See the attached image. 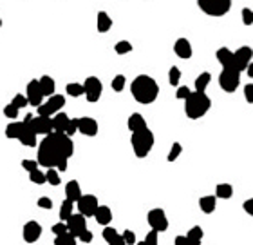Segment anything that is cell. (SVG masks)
<instances>
[{
	"label": "cell",
	"instance_id": "6da1fadb",
	"mask_svg": "<svg viewBox=\"0 0 253 245\" xmlns=\"http://www.w3.org/2000/svg\"><path fill=\"white\" fill-rule=\"evenodd\" d=\"M74 155V144L72 138H69L65 133H51L44 136L38 144V165L46 169H56V171H65L69 158Z\"/></svg>",
	"mask_w": 253,
	"mask_h": 245
},
{
	"label": "cell",
	"instance_id": "7a4b0ae2",
	"mask_svg": "<svg viewBox=\"0 0 253 245\" xmlns=\"http://www.w3.org/2000/svg\"><path fill=\"white\" fill-rule=\"evenodd\" d=\"M130 93H132V96H134V100L138 104L148 106V104H154L156 98H158L159 85L152 77H148V75H138L132 80V84H130Z\"/></svg>",
	"mask_w": 253,
	"mask_h": 245
},
{
	"label": "cell",
	"instance_id": "3957f363",
	"mask_svg": "<svg viewBox=\"0 0 253 245\" xmlns=\"http://www.w3.org/2000/svg\"><path fill=\"white\" fill-rule=\"evenodd\" d=\"M212 108V100L206 93H195L192 91V95L184 100V113L190 120H199L203 118Z\"/></svg>",
	"mask_w": 253,
	"mask_h": 245
},
{
	"label": "cell",
	"instance_id": "277c9868",
	"mask_svg": "<svg viewBox=\"0 0 253 245\" xmlns=\"http://www.w3.org/2000/svg\"><path fill=\"white\" fill-rule=\"evenodd\" d=\"M154 142H156V136L150 129H143V131L132 133L130 136V144H132V149H134V155L138 158H145L148 156V153L152 151Z\"/></svg>",
	"mask_w": 253,
	"mask_h": 245
},
{
	"label": "cell",
	"instance_id": "5b68a950",
	"mask_svg": "<svg viewBox=\"0 0 253 245\" xmlns=\"http://www.w3.org/2000/svg\"><path fill=\"white\" fill-rule=\"evenodd\" d=\"M197 6L208 17H224L231 7V0H197Z\"/></svg>",
	"mask_w": 253,
	"mask_h": 245
},
{
	"label": "cell",
	"instance_id": "8992f818",
	"mask_svg": "<svg viewBox=\"0 0 253 245\" xmlns=\"http://www.w3.org/2000/svg\"><path fill=\"white\" fill-rule=\"evenodd\" d=\"M241 84V73L230 67V69H223L219 75V85L224 93H235L237 87Z\"/></svg>",
	"mask_w": 253,
	"mask_h": 245
},
{
	"label": "cell",
	"instance_id": "52a82bcc",
	"mask_svg": "<svg viewBox=\"0 0 253 245\" xmlns=\"http://www.w3.org/2000/svg\"><path fill=\"white\" fill-rule=\"evenodd\" d=\"M65 106V96L64 95H53L49 96V100L46 104H42L40 108H36V113L38 116H47V118H53L54 114L60 113Z\"/></svg>",
	"mask_w": 253,
	"mask_h": 245
},
{
	"label": "cell",
	"instance_id": "ba28073f",
	"mask_svg": "<svg viewBox=\"0 0 253 245\" xmlns=\"http://www.w3.org/2000/svg\"><path fill=\"white\" fill-rule=\"evenodd\" d=\"M101 93H103V84H101L100 78L98 77L85 78V82H83V95H85L87 102L96 104V102L100 100Z\"/></svg>",
	"mask_w": 253,
	"mask_h": 245
},
{
	"label": "cell",
	"instance_id": "9c48e42d",
	"mask_svg": "<svg viewBox=\"0 0 253 245\" xmlns=\"http://www.w3.org/2000/svg\"><path fill=\"white\" fill-rule=\"evenodd\" d=\"M147 221L148 225L152 227V231H156V233H165L166 229H168V218H166V213L161 207L148 211Z\"/></svg>",
	"mask_w": 253,
	"mask_h": 245
},
{
	"label": "cell",
	"instance_id": "30bf717a",
	"mask_svg": "<svg viewBox=\"0 0 253 245\" xmlns=\"http://www.w3.org/2000/svg\"><path fill=\"white\" fill-rule=\"evenodd\" d=\"M76 205H78V215L89 218V216L96 215V211L100 207V202H98V198L94 194H83L76 202Z\"/></svg>",
	"mask_w": 253,
	"mask_h": 245
},
{
	"label": "cell",
	"instance_id": "8fae6325",
	"mask_svg": "<svg viewBox=\"0 0 253 245\" xmlns=\"http://www.w3.org/2000/svg\"><path fill=\"white\" fill-rule=\"evenodd\" d=\"M252 58H253V49L250 46L239 48L233 53V69H237L239 73L248 69V66L252 64Z\"/></svg>",
	"mask_w": 253,
	"mask_h": 245
},
{
	"label": "cell",
	"instance_id": "7c38bea8",
	"mask_svg": "<svg viewBox=\"0 0 253 245\" xmlns=\"http://www.w3.org/2000/svg\"><path fill=\"white\" fill-rule=\"evenodd\" d=\"M25 126H29L36 136L38 135L47 136V135L53 133V120L47 118V116H33V120H31L29 124H25Z\"/></svg>",
	"mask_w": 253,
	"mask_h": 245
},
{
	"label": "cell",
	"instance_id": "4fadbf2b",
	"mask_svg": "<svg viewBox=\"0 0 253 245\" xmlns=\"http://www.w3.org/2000/svg\"><path fill=\"white\" fill-rule=\"evenodd\" d=\"M65 225H67V233L78 238L83 231H87V218L82 215H72L69 220L65 221Z\"/></svg>",
	"mask_w": 253,
	"mask_h": 245
},
{
	"label": "cell",
	"instance_id": "5bb4252c",
	"mask_svg": "<svg viewBox=\"0 0 253 245\" xmlns=\"http://www.w3.org/2000/svg\"><path fill=\"white\" fill-rule=\"evenodd\" d=\"M25 98H27V104L33 106V108H40L42 106V89H40V84H38V80H31L29 84H27V91H25Z\"/></svg>",
	"mask_w": 253,
	"mask_h": 245
},
{
	"label": "cell",
	"instance_id": "9a60e30c",
	"mask_svg": "<svg viewBox=\"0 0 253 245\" xmlns=\"http://www.w3.org/2000/svg\"><path fill=\"white\" fill-rule=\"evenodd\" d=\"M40 236H42V225L35 220L27 221L24 225V229H22V238H24V242H27V244L38 242Z\"/></svg>",
	"mask_w": 253,
	"mask_h": 245
},
{
	"label": "cell",
	"instance_id": "2e32d148",
	"mask_svg": "<svg viewBox=\"0 0 253 245\" xmlns=\"http://www.w3.org/2000/svg\"><path fill=\"white\" fill-rule=\"evenodd\" d=\"M98 131H100V126L94 118H91V116L78 118V133H82L83 136H96Z\"/></svg>",
	"mask_w": 253,
	"mask_h": 245
},
{
	"label": "cell",
	"instance_id": "e0dca14e",
	"mask_svg": "<svg viewBox=\"0 0 253 245\" xmlns=\"http://www.w3.org/2000/svg\"><path fill=\"white\" fill-rule=\"evenodd\" d=\"M174 53L183 60L192 58L194 49H192V44L188 42V38H177V42L174 44Z\"/></svg>",
	"mask_w": 253,
	"mask_h": 245
},
{
	"label": "cell",
	"instance_id": "ac0fdd59",
	"mask_svg": "<svg viewBox=\"0 0 253 245\" xmlns=\"http://www.w3.org/2000/svg\"><path fill=\"white\" fill-rule=\"evenodd\" d=\"M82 196H83V192H82V187H80V182H78V180H69L67 186H65V200L74 203Z\"/></svg>",
	"mask_w": 253,
	"mask_h": 245
},
{
	"label": "cell",
	"instance_id": "d6986e66",
	"mask_svg": "<svg viewBox=\"0 0 253 245\" xmlns=\"http://www.w3.org/2000/svg\"><path fill=\"white\" fill-rule=\"evenodd\" d=\"M24 124V122H22ZM18 140H20V144L25 145V147H36L38 145V142H36V135L33 133V129H31L29 126L22 127V131H20V136H18Z\"/></svg>",
	"mask_w": 253,
	"mask_h": 245
},
{
	"label": "cell",
	"instance_id": "ffe728a7",
	"mask_svg": "<svg viewBox=\"0 0 253 245\" xmlns=\"http://www.w3.org/2000/svg\"><path fill=\"white\" fill-rule=\"evenodd\" d=\"M127 127H129L130 133L143 131V129H147V120L143 118L139 113H132L127 120Z\"/></svg>",
	"mask_w": 253,
	"mask_h": 245
},
{
	"label": "cell",
	"instance_id": "44dd1931",
	"mask_svg": "<svg viewBox=\"0 0 253 245\" xmlns=\"http://www.w3.org/2000/svg\"><path fill=\"white\" fill-rule=\"evenodd\" d=\"M215 56H217L219 64H221L224 69L233 67V51H231L230 48H219L217 53H215Z\"/></svg>",
	"mask_w": 253,
	"mask_h": 245
},
{
	"label": "cell",
	"instance_id": "7402d4cb",
	"mask_svg": "<svg viewBox=\"0 0 253 245\" xmlns=\"http://www.w3.org/2000/svg\"><path fill=\"white\" fill-rule=\"evenodd\" d=\"M38 84H40L42 95H44V96H53L54 95V89H56V82H54L53 77L44 75L42 78H38Z\"/></svg>",
	"mask_w": 253,
	"mask_h": 245
},
{
	"label": "cell",
	"instance_id": "603a6c76",
	"mask_svg": "<svg viewBox=\"0 0 253 245\" xmlns=\"http://www.w3.org/2000/svg\"><path fill=\"white\" fill-rule=\"evenodd\" d=\"M96 221L100 223V225H103V227H109V223L112 221V211L109 205H100L98 207V211H96L94 215Z\"/></svg>",
	"mask_w": 253,
	"mask_h": 245
},
{
	"label": "cell",
	"instance_id": "cb8c5ba5",
	"mask_svg": "<svg viewBox=\"0 0 253 245\" xmlns=\"http://www.w3.org/2000/svg\"><path fill=\"white\" fill-rule=\"evenodd\" d=\"M51 120H53V133H65L71 118L65 113H56Z\"/></svg>",
	"mask_w": 253,
	"mask_h": 245
},
{
	"label": "cell",
	"instance_id": "d4e9b609",
	"mask_svg": "<svg viewBox=\"0 0 253 245\" xmlns=\"http://www.w3.org/2000/svg\"><path fill=\"white\" fill-rule=\"evenodd\" d=\"M96 27H98V33H107V31H111V27H112L111 15L105 13V11L98 13V18H96Z\"/></svg>",
	"mask_w": 253,
	"mask_h": 245
},
{
	"label": "cell",
	"instance_id": "484cf974",
	"mask_svg": "<svg viewBox=\"0 0 253 245\" xmlns=\"http://www.w3.org/2000/svg\"><path fill=\"white\" fill-rule=\"evenodd\" d=\"M199 207L203 213H206V215L213 213L215 207H217V198H215V194H208V196L199 198Z\"/></svg>",
	"mask_w": 253,
	"mask_h": 245
},
{
	"label": "cell",
	"instance_id": "4316f807",
	"mask_svg": "<svg viewBox=\"0 0 253 245\" xmlns=\"http://www.w3.org/2000/svg\"><path fill=\"white\" fill-rule=\"evenodd\" d=\"M212 82V75L208 71H205V73H201L199 77L195 78V82H194V85H195V93H206V87H208V84Z\"/></svg>",
	"mask_w": 253,
	"mask_h": 245
},
{
	"label": "cell",
	"instance_id": "83f0119b",
	"mask_svg": "<svg viewBox=\"0 0 253 245\" xmlns=\"http://www.w3.org/2000/svg\"><path fill=\"white\" fill-rule=\"evenodd\" d=\"M74 215V203L69 202V200H64V203H62V207H60V220L67 221L71 216Z\"/></svg>",
	"mask_w": 253,
	"mask_h": 245
},
{
	"label": "cell",
	"instance_id": "f1b7e54d",
	"mask_svg": "<svg viewBox=\"0 0 253 245\" xmlns=\"http://www.w3.org/2000/svg\"><path fill=\"white\" fill-rule=\"evenodd\" d=\"M233 196V187L230 184H219L215 187V198H221V200H228V198Z\"/></svg>",
	"mask_w": 253,
	"mask_h": 245
},
{
	"label": "cell",
	"instance_id": "f546056e",
	"mask_svg": "<svg viewBox=\"0 0 253 245\" xmlns=\"http://www.w3.org/2000/svg\"><path fill=\"white\" fill-rule=\"evenodd\" d=\"M22 127H24V124L22 122H11V124H7L6 126V136L9 138V140H13V138H18L20 136V131H22Z\"/></svg>",
	"mask_w": 253,
	"mask_h": 245
},
{
	"label": "cell",
	"instance_id": "4dcf8cb0",
	"mask_svg": "<svg viewBox=\"0 0 253 245\" xmlns=\"http://www.w3.org/2000/svg\"><path fill=\"white\" fill-rule=\"evenodd\" d=\"M203 236H205V233H203V229L199 227V225H194V227L190 229L188 233H186V238L192 242V244L195 245H201V240H203Z\"/></svg>",
	"mask_w": 253,
	"mask_h": 245
},
{
	"label": "cell",
	"instance_id": "1f68e13d",
	"mask_svg": "<svg viewBox=\"0 0 253 245\" xmlns=\"http://www.w3.org/2000/svg\"><path fill=\"white\" fill-rule=\"evenodd\" d=\"M46 182H47L49 186H60V184H62L60 173L56 169H47V171H46Z\"/></svg>",
	"mask_w": 253,
	"mask_h": 245
},
{
	"label": "cell",
	"instance_id": "d6a6232c",
	"mask_svg": "<svg viewBox=\"0 0 253 245\" xmlns=\"http://www.w3.org/2000/svg\"><path fill=\"white\" fill-rule=\"evenodd\" d=\"M125 84H127V78H125V75H116V77L112 78V91H116V93H121V91L125 89Z\"/></svg>",
	"mask_w": 253,
	"mask_h": 245
},
{
	"label": "cell",
	"instance_id": "836d02e7",
	"mask_svg": "<svg viewBox=\"0 0 253 245\" xmlns=\"http://www.w3.org/2000/svg\"><path fill=\"white\" fill-rule=\"evenodd\" d=\"M183 153V145L179 144V142H174L170 147V151H168V156H166V160L168 162H176L179 156H181Z\"/></svg>",
	"mask_w": 253,
	"mask_h": 245
},
{
	"label": "cell",
	"instance_id": "e575fe53",
	"mask_svg": "<svg viewBox=\"0 0 253 245\" xmlns=\"http://www.w3.org/2000/svg\"><path fill=\"white\" fill-rule=\"evenodd\" d=\"M65 91H67V95H71V96H82L83 95V84L69 82L67 87H65Z\"/></svg>",
	"mask_w": 253,
	"mask_h": 245
},
{
	"label": "cell",
	"instance_id": "d590c367",
	"mask_svg": "<svg viewBox=\"0 0 253 245\" xmlns=\"http://www.w3.org/2000/svg\"><path fill=\"white\" fill-rule=\"evenodd\" d=\"M179 80H181V69L177 66H172L170 71H168V82H170V85H176L177 87Z\"/></svg>",
	"mask_w": 253,
	"mask_h": 245
},
{
	"label": "cell",
	"instance_id": "8d00e7d4",
	"mask_svg": "<svg viewBox=\"0 0 253 245\" xmlns=\"http://www.w3.org/2000/svg\"><path fill=\"white\" fill-rule=\"evenodd\" d=\"M54 245H78V244H76V238L67 233V234H62V236H56V238H54Z\"/></svg>",
	"mask_w": 253,
	"mask_h": 245
},
{
	"label": "cell",
	"instance_id": "74e56055",
	"mask_svg": "<svg viewBox=\"0 0 253 245\" xmlns=\"http://www.w3.org/2000/svg\"><path fill=\"white\" fill-rule=\"evenodd\" d=\"M114 51L118 54H129L132 51V44L129 40H119L116 46H114Z\"/></svg>",
	"mask_w": 253,
	"mask_h": 245
},
{
	"label": "cell",
	"instance_id": "f35d334b",
	"mask_svg": "<svg viewBox=\"0 0 253 245\" xmlns=\"http://www.w3.org/2000/svg\"><path fill=\"white\" fill-rule=\"evenodd\" d=\"M101 236H103V240H105L107 244H111L112 240H116V238H118L119 233H118V231H116V229H114V227H111V225H109V227L103 229V233H101Z\"/></svg>",
	"mask_w": 253,
	"mask_h": 245
},
{
	"label": "cell",
	"instance_id": "ab89813d",
	"mask_svg": "<svg viewBox=\"0 0 253 245\" xmlns=\"http://www.w3.org/2000/svg\"><path fill=\"white\" fill-rule=\"evenodd\" d=\"M9 104H13V106H15V108L20 111V109L27 108V98H25V95H20V93H18V95L13 96V100L9 102Z\"/></svg>",
	"mask_w": 253,
	"mask_h": 245
},
{
	"label": "cell",
	"instance_id": "60d3db41",
	"mask_svg": "<svg viewBox=\"0 0 253 245\" xmlns=\"http://www.w3.org/2000/svg\"><path fill=\"white\" fill-rule=\"evenodd\" d=\"M29 180L33 182V184H38V186H42V184H46V173H42L40 169H36V171L29 173Z\"/></svg>",
	"mask_w": 253,
	"mask_h": 245
},
{
	"label": "cell",
	"instance_id": "b9f144b4",
	"mask_svg": "<svg viewBox=\"0 0 253 245\" xmlns=\"http://www.w3.org/2000/svg\"><path fill=\"white\" fill-rule=\"evenodd\" d=\"M192 95V91H190V87H186V85H179L176 91V98L177 100H186L188 96Z\"/></svg>",
	"mask_w": 253,
	"mask_h": 245
},
{
	"label": "cell",
	"instance_id": "7bdbcfd3",
	"mask_svg": "<svg viewBox=\"0 0 253 245\" xmlns=\"http://www.w3.org/2000/svg\"><path fill=\"white\" fill-rule=\"evenodd\" d=\"M78 133V118H71L69 120V126L65 129V135L69 138H72V135H76Z\"/></svg>",
	"mask_w": 253,
	"mask_h": 245
},
{
	"label": "cell",
	"instance_id": "ee69618b",
	"mask_svg": "<svg viewBox=\"0 0 253 245\" xmlns=\"http://www.w3.org/2000/svg\"><path fill=\"white\" fill-rule=\"evenodd\" d=\"M121 238H123V242L127 245H136L138 244V240H136V234L134 231H130V229H127L123 234H121Z\"/></svg>",
	"mask_w": 253,
	"mask_h": 245
},
{
	"label": "cell",
	"instance_id": "f6af8a7d",
	"mask_svg": "<svg viewBox=\"0 0 253 245\" xmlns=\"http://www.w3.org/2000/svg\"><path fill=\"white\" fill-rule=\"evenodd\" d=\"M4 114H6L9 120H13V122H15V120H17V116H18V109L15 108L13 104H7L6 108H4Z\"/></svg>",
	"mask_w": 253,
	"mask_h": 245
},
{
	"label": "cell",
	"instance_id": "bcb514c9",
	"mask_svg": "<svg viewBox=\"0 0 253 245\" xmlns=\"http://www.w3.org/2000/svg\"><path fill=\"white\" fill-rule=\"evenodd\" d=\"M54 236H62V234H67V225H65L64 221H58V223H54L53 227H51Z\"/></svg>",
	"mask_w": 253,
	"mask_h": 245
},
{
	"label": "cell",
	"instance_id": "7dc6e473",
	"mask_svg": "<svg viewBox=\"0 0 253 245\" xmlns=\"http://www.w3.org/2000/svg\"><path fill=\"white\" fill-rule=\"evenodd\" d=\"M36 205L40 207V209H53V200L49 196H42V198H38V202H36Z\"/></svg>",
	"mask_w": 253,
	"mask_h": 245
},
{
	"label": "cell",
	"instance_id": "c3c4849f",
	"mask_svg": "<svg viewBox=\"0 0 253 245\" xmlns=\"http://www.w3.org/2000/svg\"><path fill=\"white\" fill-rule=\"evenodd\" d=\"M158 234L159 233H156V231H150V233L145 236V245H159V240H158Z\"/></svg>",
	"mask_w": 253,
	"mask_h": 245
},
{
	"label": "cell",
	"instance_id": "681fc988",
	"mask_svg": "<svg viewBox=\"0 0 253 245\" xmlns=\"http://www.w3.org/2000/svg\"><path fill=\"white\" fill-rule=\"evenodd\" d=\"M242 22L246 26H252L253 24V11L250 7H244L242 9Z\"/></svg>",
	"mask_w": 253,
	"mask_h": 245
},
{
	"label": "cell",
	"instance_id": "f907efd6",
	"mask_svg": "<svg viewBox=\"0 0 253 245\" xmlns=\"http://www.w3.org/2000/svg\"><path fill=\"white\" fill-rule=\"evenodd\" d=\"M22 167L27 171V173H33L38 169V162L36 160H22Z\"/></svg>",
	"mask_w": 253,
	"mask_h": 245
},
{
	"label": "cell",
	"instance_id": "816d5d0a",
	"mask_svg": "<svg viewBox=\"0 0 253 245\" xmlns=\"http://www.w3.org/2000/svg\"><path fill=\"white\" fill-rule=\"evenodd\" d=\"M244 98H246L248 104H253V84L244 85Z\"/></svg>",
	"mask_w": 253,
	"mask_h": 245
},
{
	"label": "cell",
	"instance_id": "f5cc1de1",
	"mask_svg": "<svg viewBox=\"0 0 253 245\" xmlns=\"http://www.w3.org/2000/svg\"><path fill=\"white\" fill-rule=\"evenodd\" d=\"M92 238H94V236H92V233H91V231H83L82 234H80V236H78V240H80V242H83V244H91V242H92Z\"/></svg>",
	"mask_w": 253,
	"mask_h": 245
},
{
	"label": "cell",
	"instance_id": "db71d44e",
	"mask_svg": "<svg viewBox=\"0 0 253 245\" xmlns=\"http://www.w3.org/2000/svg\"><path fill=\"white\" fill-rule=\"evenodd\" d=\"M242 209H244V213L250 216H253V198H248L246 202L242 203Z\"/></svg>",
	"mask_w": 253,
	"mask_h": 245
},
{
	"label": "cell",
	"instance_id": "11a10c76",
	"mask_svg": "<svg viewBox=\"0 0 253 245\" xmlns=\"http://www.w3.org/2000/svg\"><path fill=\"white\" fill-rule=\"evenodd\" d=\"M174 244H176V245H195V244H192V242H190L186 236H176Z\"/></svg>",
	"mask_w": 253,
	"mask_h": 245
},
{
	"label": "cell",
	"instance_id": "9f6ffc18",
	"mask_svg": "<svg viewBox=\"0 0 253 245\" xmlns=\"http://www.w3.org/2000/svg\"><path fill=\"white\" fill-rule=\"evenodd\" d=\"M109 245H127V244H125L123 238H121V234H119L118 238H116V240H112V242H111V244H109Z\"/></svg>",
	"mask_w": 253,
	"mask_h": 245
},
{
	"label": "cell",
	"instance_id": "6f0895ef",
	"mask_svg": "<svg viewBox=\"0 0 253 245\" xmlns=\"http://www.w3.org/2000/svg\"><path fill=\"white\" fill-rule=\"evenodd\" d=\"M246 71H248V75H250V78H252V80H253V62H252V64H250V66H248Z\"/></svg>",
	"mask_w": 253,
	"mask_h": 245
},
{
	"label": "cell",
	"instance_id": "680465c9",
	"mask_svg": "<svg viewBox=\"0 0 253 245\" xmlns=\"http://www.w3.org/2000/svg\"><path fill=\"white\" fill-rule=\"evenodd\" d=\"M136 245H145V242H138Z\"/></svg>",
	"mask_w": 253,
	"mask_h": 245
},
{
	"label": "cell",
	"instance_id": "91938a15",
	"mask_svg": "<svg viewBox=\"0 0 253 245\" xmlns=\"http://www.w3.org/2000/svg\"><path fill=\"white\" fill-rule=\"evenodd\" d=\"M0 27H2V18H0Z\"/></svg>",
	"mask_w": 253,
	"mask_h": 245
}]
</instances>
